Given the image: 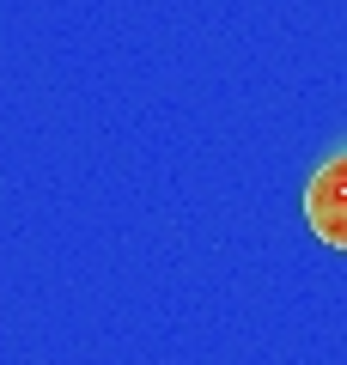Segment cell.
I'll use <instances>...</instances> for the list:
<instances>
[{"label":"cell","instance_id":"6da1fadb","mask_svg":"<svg viewBox=\"0 0 347 365\" xmlns=\"http://www.w3.org/2000/svg\"><path fill=\"white\" fill-rule=\"evenodd\" d=\"M305 220L329 250H347V153H335L329 165L311 177L305 189Z\"/></svg>","mask_w":347,"mask_h":365}]
</instances>
